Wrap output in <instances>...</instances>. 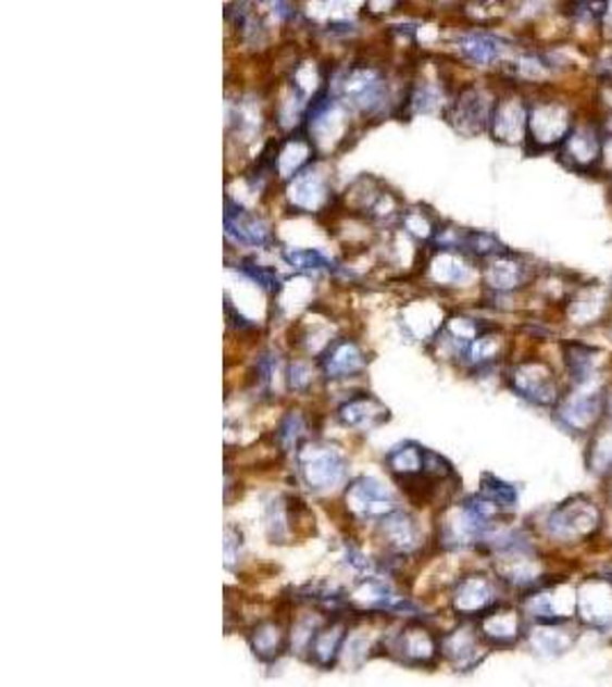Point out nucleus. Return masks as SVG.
<instances>
[{
	"instance_id": "nucleus-1",
	"label": "nucleus",
	"mask_w": 612,
	"mask_h": 687,
	"mask_svg": "<svg viewBox=\"0 0 612 687\" xmlns=\"http://www.w3.org/2000/svg\"><path fill=\"white\" fill-rule=\"evenodd\" d=\"M601 527V509L592 500L574 498L546 513L541 523V539L555 550H574L595 544Z\"/></svg>"
},
{
	"instance_id": "nucleus-2",
	"label": "nucleus",
	"mask_w": 612,
	"mask_h": 687,
	"mask_svg": "<svg viewBox=\"0 0 612 687\" xmlns=\"http://www.w3.org/2000/svg\"><path fill=\"white\" fill-rule=\"evenodd\" d=\"M510 598V591L504 589L491 569H475L461 573L454 579L448 591V608L457 621H477Z\"/></svg>"
},
{
	"instance_id": "nucleus-3",
	"label": "nucleus",
	"mask_w": 612,
	"mask_h": 687,
	"mask_svg": "<svg viewBox=\"0 0 612 687\" xmlns=\"http://www.w3.org/2000/svg\"><path fill=\"white\" fill-rule=\"evenodd\" d=\"M378 649L413 670H434L442 662L440 633L417 616L409 619L397 633H386L378 641Z\"/></svg>"
},
{
	"instance_id": "nucleus-4",
	"label": "nucleus",
	"mask_w": 612,
	"mask_h": 687,
	"mask_svg": "<svg viewBox=\"0 0 612 687\" xmlns=\"http://www.w3.org/2000/svg\"><path fill=\"white\" fill-rule=\"evenodd\" d=\"M576 624L583 633H612V577L592 569L576 573Z\"/></svg>"
},
{
	"instance_id": "nucleus-5",
	"label": "nucleus",
	"mask_w": 612,
	"mask_h": 687,
	"mask_svg": "<svg viewBox=\"0 0 612 687\" xmlns=\"http://www.w3.org/2000/svg\"><path fill=\"white\" fill-rule=\"evenodd\" d=\"M297 470L301 482L314 490L326 492L340 486L347 479V459L340 449L328 442H312L299 447L297 452Z\"/></svg>"
},
{
	"instance_id": "nucleus-6",
	"label": "nucleus",
	"mask_w": 612,
	"mask_h": 687,
	"mask_svg": "<svg viewBox=\"0 0 612 687\" xmlns=\"http://www.w3.org/2000/svg\"><path fill=\"white\" fill-rule=\"evenodd\" d=\"M335 95L337 101H345L358 111L378 113L388 103V83L378 70L367 67V64H355L337 78Z\"/></svg>"
},
{
	"instance_id": "nucleus-7",
	"label": "nucleus",
	"mask_w": 612,
	"mask_h": 687,
	"mask_svg": "<svg viewBox=\"0 0 612 687\" xmlns=\"http://www.w3.org/2000/svg\"><path fill=\"white\" fill-rule=\"evenodd\" d=\"M475 624L484 644L491 651H510L521 647L527 635V626H530L514 598L496 605L491 612L477 619Z\"/></svg>"
},
{
	"instance_id": "nucleus-8",
	"label": "nucleus",
	"mask_w": 612,
	"mask_h": 687,
	"mask_svg": "<svg viewBox=\"0 0 612 687\" xmlns=\"http://www.w3.org/2000/svg\"><path fill=\"white\" fill-rule=\"evenodd\" d=\"M489 653L475 621H457L454 628L440 633V658L454 672L477 670Z\"/></svg>"
},
{
	"instance_id": "nucleus-9",
	"label": "nucleus",
	"mask_w": 612,
	"mask_h": 687,
	"mask_svg": "<svg viewBox=\"0 0 612 687\" xmlns=\"http://www.w3.org/2000/svg\"><path fill=\"white\" fill-rule=\"evenodd\" d=\"M345 502L349 513L353 519L363 523H378L384 521L386 515L397 511L399 507L395 504L392 496L386 490L382 482H376L374 477H358L347 486Z\"/></svg>"
},
{
	"instance_id": "nucleus-10",
	"label": "nucleus",
	"mask_w": 612,
	"mask_h": 687,
	"mask_svg": "<svg viewBox=\"0 0 612 687\" xmlns=\"http://www.w3.org/2000/svg\"><path fill=\"white\" fill-rule=\"evenodd\" d=\"M583 630L576 621L569 624H530L525 641L539 658H562L576 649Z\"/></svg>"
},
{
	"instance_id": "nucleus-11",
	"label": "nucleus",
	"mask_w": 612,
	"mask_h": 687,
	"mask_svg": "<svg viewBox=\"0 0 612 687\" xmlns=\"http://www.w3.org/2000/svg\"><path fill=\"white\" fill-rule=\"evenodd\" d=\"M248 647L260 662H276L289 651V626L280 616H264L248 628Z\"/></svg>"
},
{
	"instance_id": "nucleus-12",
	"label": "nucleus",
	"mask_w": 612,
	"mask_h": 687,
	"mask_svg": "<svg viewBox=\"0 0 612 687\" xmlns=\"http://www.w3.org/2000/svg\"><path fill=\"white\" fill-rule=\"evenodd\" d=\"M378 536H382L386 550L397 557H409L422 548V529L402 509L378 521Z\"/></svg>"
},
{
	"instance_id": "nucleus-13",
	"label": "nucleus",
	"mask_w": 612,
	"mask_h": 687,
	"mask_svg": "<svg viewBox=\"0 0 612 687\" xmlns=\"http://www.w3.org/2000/svg\"><path fill=\"white\" fill-rule=\"evenodd\" d=\"M287 196L289 202L301 211H320L330 200V186L324 172L310 163L289 179Z\"/></svg>"
},
{
	"instance_id": "nucleus-14",
	"label": "nucleus",
	"mask_w": 612,
	"mask_h": 687,
	"mask_svg": "<svg viewBox=\"0 0 612 687\" xmlns=\"http://www.w3.org/2000/svg\"><path fill=\"white\" fill-rule=\"evenodd\" d=\"M349 637V626L345 616H328L326 624L314 635L308 660L320 670H333L335 662L342 658L345 641Z\"/></svg>"
},
{
	"instance_id": "nucleus-15",
	"label": "nucleus",
	"mask_w": 612,
	"mask_h": 687,
	"mask_svg": "<svg viewBox=\"0 0 612 687\" xmlns=\"http://www.w3.org/2000/svg\"><path fill=\"white\" fill-rule=\"evenodd\" d=\"M225 234L237 243L250 248H260L271 241L268 225L260 216H255V213L246 211L229 198L225 200Z\"/></svg>"
},
{
	"instance_id": "nucleus-16",
	"label": "nucleus",
	"mask_w": 612,
	"mask_h": 687,
	"mask_svg": "<svg viewBox=\"0 0 612 687\" xmlns=\"http://www.w3.org/2000/svg\"><path fill=\"white\" fill-rule=\"evenodd\" d=\"M337 417H340V422L345 426L363 428V432H372V428L388 422L390 413H388V408L378 399H374L372 395H361V397L349 399L340 408V413H337Z\"/></svg>"
},
{
	"instance_id": "nucleus-17",
	"label": "nucleus",
	"mask_w": 612,
	"mask_h": 687,
	"mask_svg": "<svg viewBox=\"0 0 612 687\" xmlns=\"http://www.w3.org/2000/svg\"><path fill=\"white\" fill-rule=\"evenodd\" d=\"M322 364L328 378H349L365 367V355L358 349V344L340 339L335 344H328V351L322 358Z\"/></svg>"
},
{
	"instance_id": "nucleus-18",
	"label": "nucleus",
	"mask_w": 612,
	"mask_h": 687,
	"mask_svg": "<svg viewBox=\"0 0 612 687\" xmlns=\"http://www.w3.org/2000/svg\"><path fill=\"white\" fill-rule=\"evenodd\" d=\"M482 101L484 99L475 88H469L457 99L452 109V120L459 122L461 132H466V124H473V132H479L482 124L487 122V109H484Z\"/></svg>"
},
{
	"instance_id": "nucleus-19",
	"label": "nucleus",
	"mask_w": 612,
	"mask_h": 687,
	"mask_svg": "<svg viewBox=\"0 0 612 687\" xmlns=\"http://www.w3.org/2000/svg\"><path fill=\"white\" fill-rule=\"evenodd\" d=\"M461 53L477 64H489L500 55V45L491 35L473 33L461 37Z\"/></svg>"
},
{
	"instance_id": "nucleus-20",
	"label": "nucleus",
	"mask_w": 612,
	"mask_h": 687,
	"mask_svg": "<svg viewBox=\"0 0 612 687\" xmlns=\"http://www.w3.org/2000/svg\"><path fill=\"white\" fill-rule=\"evenodd\" d=\"M479 496H484L487 500H491L496 507H500L502 511H512L519 502V490L514 484L502 482L494 475H484L482 477V488Z\"/></svg>"
},
{
	"instance_id": "nucleus-21",
	"label": "nucleus",
	"mask_w": 612,
	"mask_h": 687,
	"mask_svg": "<svg viewBox=\"0 0 612 687\" xmlns=\"http://www.w3.org/2000/svg\"><path fill=\"white\" fill-rule=\"evenodd\" d=\"M285 262L291 266V268H299V271H330L333 268V262L328 260V257L320 250H285L283 252Z\"/></svg>"
},
{
	"instance_id": "nucleus-22",
	"label": "nucleus",
	"mask_w": 612,
	"mask_h": 687,
	"mask_svg": "<svg viewBox=\"0 0 612 687\" xmlns=\"http://www.w3.org/2000/svg\"><path fill=\"white\" fill-rule=\"evenodd\" d=\"M303 438H305V422H303V417L299 413H289L283 420L280 428H278L280 447L285 449V452H291V449H293V452H299Z\"/></svg>"
},
{
	"instance_id": "nucleus-23",
	"label": "nucleus",
	"mask_w": 612,
	"mask_h": 687,
	"mask_svg": "<svg viewBox=\"0 0 612 687\" xmlns=\"http://www.w3.org/2000/svg\"><path fill=\"white\" fill-rule=\"evenodd\" d=\"M241 271L250 277V280H255L266 291H278L280 289V277H278L276 271L264 268V266H260L255 262H243Z\"/></svg>"
},
{
	"instance_id": "nucleus-24",
	"label": "nucleus",
	"mask_w": 612,
	"mask_h": 687,
	"mask_svg": "<svg viewBox=\"0 0 612 687\" xmlns=\"http://www.w3.org/2000/svg\"><path fill=\"white\" fill-rule=\"evenodd\" d=\"M489 283L491 287H498V289H510L519 283V266L516 264H510V262H496L491 268H489Z\"/></svg>"
},
{
	"instance_id": "nucleus-25",
	"label": "nucleus",
	"mask_w": 612,
	"mask_h": 687,
	"mask_svg": "<svg viewBox=\"0 0 612 687\" xmlns=\"http://www.w3.org/2000/svg\"><path fill=\"white\" fill-rule=\"evenodd\" d=\"M241 534L232 527V525H227V529H225V566L227 569H232L235 564H239L241 560Z\"/></svg>"
},
{
	"instance_id": "nucleus-26",
	"label": "nucleus",
	"mask_w": 612,
	"mask_h": 687,
	"mask_svg": "<svg viewBox=\"0 0 612 687\" xmlns=\"http://www.w3.org/2000/svg\"><path fill=\"white\" fill-rule=\"evenodd\" d=\"M312 383V374L308 370V364L303 362H293L291 370H289V385L293 390H308V385Z\"/></svg>"
}]
</instances>
